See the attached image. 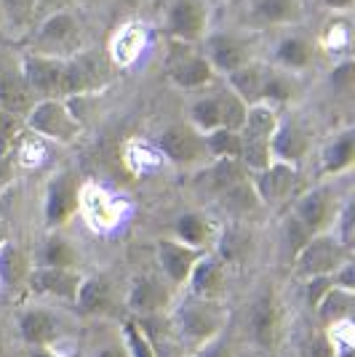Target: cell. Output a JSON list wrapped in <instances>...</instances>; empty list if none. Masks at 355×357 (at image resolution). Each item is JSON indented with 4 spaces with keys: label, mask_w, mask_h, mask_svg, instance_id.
Masks as SVG:
<instances>
[{
    "label": "cell",
    "mask_w": 355,
    "mask_h": 357,
    "mask_svg": "<svg viewBox=\"0 0 355 357\" xmlns=\"http://www.w3.org/2000/svg\"><path fill=\"white\" fill-rule=\"evenodd\" d=\"M83 43H86V35H83L80 19L73 14V8H61V11L41 16L32 24V38L27 51L67 59V56L78 54L80 48H86Z\"/></svg>",
    "instance_id": "cell-1"
},
{
    "label": "cell",
    "mask_w": 355,
    "mask_h": 357,
    "mask_svg": "<svg viewBox=\"0 0 355 357\" xmlns=\"http://www.w3.org/2000/svg\"><path fill=\"white\" fill-rule=\"evenodd\" d=\"M113 77V61L96 48H80L78 54L64 59L61 70V99L89 96L102 91Z\"/></svg>",
    "instance_id": "cell-2"
},
{
    "label": "cell",
    "mask_w": 355,
    "mask_h": 357,
    "mask_svg": "<svg viewBox=\"0 0 355 357\" xmlns=\"http://www.w3.org/2000/svg\"><path fill=\"white\" fill-rule=\"evenodd\" d=\"M163 70L166 77L182 91H206L217 75L211 70L201 43H182V40H168Z\"/></svg>",
    "instance_id": "cell-3"
},
{
    "label": "cell",
    "mask_w": 355,
    "mask_h": 357,
    "mask_svg": "<svg viewBox=\"0 0 355 357\" xmlns=\"http://www.w3.org/2000/svg\"><path fill=\"white\" fill-rule=\"evenodd\" d=\"M24 128L51 142L73 144L83 131V123L67 107V99H35L30 112L24 115Z\"/></svg>",
    "instance_id": "cell-4"
},
{
    "label": "cell",
    "mask_w": 355,
    "mask_h": 357,
    "mask_svg": "<svg viewBox=\"0 0 355 357\" xmlns=\"http://www.w3.org/2000/svg\"><path fill=\"white\" fill-rule=\"evenodd\" d=\"M174 326H177L182 342L201 347L203 342L214 339L217 333L224 331V314L219 312L217 301L190 296L184 304H179L174 312Z\"/></svg>",
    "instance_id": "cell-5"
},
{
    "label": "cell",
    "mask_w": 355,
    "mask_h": 357,
    "mask_svg": "<svg viewBox=\"0 0 355 357\" xmlns=\"http://www.w3.org/2000/svg\"><path fill=\"white\" fill-rule=\"evenodd\" d=\"M347 256L350 251L342 248V243L331 232H318L302 245V251L291 259V264L296 275L307 280L312 275H331Z\"/></svg>",
    "instance_id": "cell-6"
},
{
    "label": "cell",
    "mask_w": 355,
    "mask_h": 357,
    "mask_svg": "<svg viewBox=\"0 0 355 357\" xmlns=\"http://www.w3.org/2000/svg\"><path fill=\"white\" fill-rule=\"evenodd\" d=\"M158 152L168 163L184 165V168L206 163L211 158L203 134L198 128H193L190 123H174V126L163 128L161 136H158Z\"/></svg>",
    "instance_id": "cell-7"
},
{
    "label": "cell",
    "mask_w": 355,
    "mask_h": 357,
    "mask_svg": "<svg viewBox=\"0 0 355 357\" xmlns=\"http://www.w3.org/2000/svg\"><path fill=\"white\" fill-rule=\"evenodd\" d=\"M208 32V3L206 0H174L166 14L168 40L201 43Z\"/></svg>",
    "instance_id": "cell-8"
},
{
    "label": "cell",
    "mask_w": 355,
    "mask_h": 357,
    "mask_svg": "<svg viewBox=\"0 0 355 357\" xmlns=\"http://www.w3.org/2000/svg\"><path fill=\"white\" fill-rule=\"evenodd\" d=\"M211 70L217 75H230L246 61H252V43L236 32H206L201 40Z\"/></svg>",
    "instance_id": "cell-9"
},
{
    "label": "cell",
    "mask_w": 355,
    "mask_h": 357,
    "mask_svg": "<svg viewBox=\"0 0 355 357\" xmlns=\"http://www.w3.org/2000/svg\"><path fill=\"white\" fill-rule=\"evenodd\" d=\"M19 64H22V75H24V80H27V86H30L35 99H61L64 59L24 51L19 56Z\"/></svg>",
    "instance_id": "cell-10"
},
{
    "label": "cell",
    "mask_w": 355,
    "mask_h": 357,
    "mask_svg": "<svg viewBox=\"0 0 355 357\" xmlns=\"http://www.w3.org/2000/svg\"><path fill=\"white\" fill-rule=\"evenodd\" d=\"M296 181H299V165L283 163V160H270V165L252 174L254 192L262 206L286 203L296 190Z\"/></svg>",
    "instance_id": "cell-11"
},
{
    "label": "cell",
    "mask_w": 355,
    "mask_h": 357,
    "mask_svg": "<svg viewBox=\"0 0 355 357\" xmlns=\"http://www.w3.org/2000/svg\"><path fill=\"white\" fill-rule=\"evenodd\" d=\"M337 211H340V206H337L334 190L328 184H318V187H312V190H307L305 195L296 197L291 213L310 229L312 235H318V232H328L331 229Z\"/></svg>",
    "instance_id": "cell-12"
},
{
    "label": "cell",
    "mask_w": 355,
    "mask_h": 357,
    "mask_svg": "<svg viewBox=\"0 0 355 357\" xmlns=\"http://www.w3.org/2000/svg\"><path fill=\"white\" fill-rule=\"evenodd\" d=\"M78 203H80V184L75 174L61 171L48 181L43 203V216L48 227H61L78 213Z\"/></svg>",
    "instance_id": "cell-13"
},
{
    "label": "cell",
    "mask_w": 355,
    "mask_h": 357,
    "mask_svg": "<svg viewBox=\"0 0 355 357\" xmlns=\"http://www.w3.org/2000/svg\"><path fill=\"white\" fill-rule=\"evenodd\" d=\"M305 14V0H246V27H294Z\"/></svg>",
    "instance_id": "cell-14"
},
{
    "label": "cell",
    "mask_w": 355,
    "mask_h": 357,
    "mask_svg": "<svg viewBox=\"0 0 355 357\" xmlns=\"http://www.w3.org/2000/svg\"><path fill=\"white\" fill-rule=\"evenodd\" d=\"M227 264L214 251H206L195 261L193 272L187 278L190 285V296L206 298V301H219L227 291Z\"/></svg>",
    "instance_id": "cell-15"
},
{
    "label": "cell",
    "mask_w": 355,
    "mask_h": 357,
    "mask_svg": "<svg viewBox=\"0 0 355 357\" xmlns=\"http://www.w3.org/2000/svg\"><path fill=\"white\" fill-rule=\"evenodd\" d=\"M249 331H252V342L259 349H273L278 342V331H281V310H278V298L273 294V288L262 291L252 301L249 310Z\"/></svg>",
    "instance_id": "cell-16"
},
{
    "label": "cell",
    "mask_w": 355,
    "mask_h": 357,
    "mask_svg": "<svg viewBox=\"0 0 355 357\" xmlns=\"http://www.w3.org/2000/svg\"><path fill=\"white\" fill-rule=\"evenodd\" d=\"M32 105H35V96L22 75L19 59L0 54V107L24 118Z\"/></svg>",
    "instance_id": "cell-17"
},
{
    "label": "cell",
    "mask_w": 355,
    "mask_h": 357,
    "mask_svg": "<svg viewBox=\"0 0 355 357\" xmlns=\"http://www.w3.org/2000/svg\"><path fill=\"white\" fill-rule=\"evenodd\" d=\"M270 152H273V160L299 165L310 152L307 128L294 118H281L275 126V134L270 139Z\"/></svg>",
    "instance_id": "cell-18"
},
{
    "label": "cell",
    "mask_w": 355,
    "mask_h": 357,
    "mask_svg": "<svg viewBox=\"0 0 355 357\" xmlns=\"http://www.w3.org/2000/svg\"><path fill=\"white\" fill-rule=\"evenodd\" d=\"M203 248H193L184 245L177 238H163L158 240V264H161L166 280L174 285H184L190 272H193L195 261L203 256Z\"/></svg>",
    "instance_id": "cell-19"
},
{
    "label": "cell",
    "mask_w": 355,
    "mask_h": 357,
    "mask_svg": "<svg viewBox=\"0 0 355 357\" xmlns=\"http://www.w3.org/2000/svg\"><path fill=\"white\" fill-rule=\"evenodd\" d=\"M80 272L67 267H38L27 272V285L32 294H43V296H57L73 301L80 285Z\"/></svg>",
    "instance_id": "cell-20"
},
{
    "label": "cell",
    "mask_w": 355,
    "mask_h": 357,
    "mask_svg": "<svg viewBox=\"0 0 355 357\" xmlns=\"http://www.w3.org/2000/svg\"><path fill=\"white\" fill-rule=\"evenodd\" d=\"M59 317L43 310V307H30V310H24L19 314V336H22L24 344H30L32 349L54 344L59 339Z\"/></svg>",
    "instance_id": "cell-21"
},
{
    "label": "cell",
    "mask_w": 355,
    "mask_h": 357,
    "mask_svg": "<svg viewBox=\"0 0 355 357\" xmlns=\"http://www.w3.org/2000/svg\"><path fill=\"white\" fill-rule=\"evenodd\" d=\"M273 59H275V67L283 73H305L315 59V43L305 35L289 32L278 40Z\"/></svg>",
    "instance_id": "cell-22"
},
{
    "label": "cell",
    "mask_w": 355,
    "mask_h": 357,
    "mask_svg": "<svg viewBox=\"0 0 355 357\" xmlns=\"http://www.w3.org/2000/svg\"><path fill=\"white\" fill-rule=\"evenodd\" d=\"M129 310L133 314H142V317H150L155 314L158 310L166 307L168 301V291L163 280L152 278V275H139L131 280V288H129Z\"/></svg>",
    "instance_id": "cell-23"
},
{
    "label": "cell",
    "mask_w": 355,
    "mask_h": 357,
    "mask_svg": "<svg viewBox=\"0 0 355 357\" xmlns=\"http://www.w3.org/2000/svg\"><path fill=\"white\" fill-rule=\"evenodd\" d=\"M78 211H83V216L94 227H113V224H118V216H120L118 200L113 195L104 192L102 187H96V184H83L80 187Z\"/></svg>",
    "instance_id": "cell-24"
},
{
    "label": "cell",
    "mask_w": 355,
    "mask_h": 357,
    "mask_svg": "<svg viewBox=\"0 0 355 357\" xmlns=\"http://www.w3.org/2000/svg\"><path fill=\"white\" fill-rule=\"evenodd\" d=\"M73 304L83 314H107L113 310V283L102 278V275H86L80 278L78 294H75Z\"/></svg>",
    "instance_id": "cell-25"
},
{
    "label": "cell",
    "mask_w": 355,
    "mask_h": 357,
    "mask_svg": "<svg viewBox=\"0 0 355 357\" xmlns=\"http://www.w3.org/2000/svg\"><path fill=\"white\" fill-rule=\"evenodd\" d=\"M265 75H267V64L252 59V61H246L243 67H238L236 73L224 75V83L236 91L246 105H256V102H262Z\"/></svg>",
    "instance_id": "cell-26"
},
{
    "label": "cell",
    "mask_w": 355,
    "mask_h": 357,
    "mask_svg": "<svg viewBox=\"0 0 355 357\" xmlns=\"http://www.w3.org/2000/svg\"><path fill=\"white\" fill-rule=\"evenodd\" d=\"M217 248H214V253L222 259L227 267H240L249 256H252V248H254V240L252 235L243 229V227H238V224H233V227H227V229H222L219 235H217Z\"/></svg>",
    "instance_id": "cell-27"
},
{
    "label": "cell",
    "mask_w": 355,
    "mask_h": 357,
    "mask_svg": "<svg viewBox=\"0 0 355 357\" xmlns=\"http://www.w3.org/2000/svg\"><path fill=\"white\" fill-rule=\"evenodd\" d=\"M355 304V291L340 288V285H331L324 294V298L315 304V314H318V326H331V323H340V320H350Z\"/></svg>",
    "instance_id": "cell-28"
},
{
    "label": "cell",
    "mask_w": 355,
    "mask_h": 357,
    "mask_svg": "<svg viewBox=\"0 0 355 357\" xmlns=\"http://www.w3.org/2000/svg\"><path fill=\"white\" fill-rule=\"evenodd\" d=\"M174 238L179 243H184V245H193V248H203L206 251V243L214 240V224L203 213L187 211L174 224Z\"/></svg>",
    "instance_id": "cell-29"
},
{
    "label": "cell",
    "mask_w": 355,
    "mask_h": 357,
    "mask_svg": "<svg viewBox=\"0 0 355 357\" xmlns=\"http://www.w3.org/2000/svg\"><path fill=\"white\" fill-rule=\"evenodd\" d=\"M353 160H355V134L347 128V131H342L324 149V174L326 176H340L345 171H350Z\"/></svg>",
    "instance_id": "cell-30"
},
{
    "label": "cell",
    "mask_w": 355,
    "mask_h": 357,
    "mask_svg": "<svg viewBox=\"0 0 355 357\" xmlns=\"http://www.w3.org/2000/svg\"><path fill=\"white\" fill-rule=\"evenodd\" d=\"M145 48V30L139 24H126L123 30L115 35L113 48H110V61L118 67H129L136 61V56Z\"/></svg>",
    "instance_id": "cell-31"
},
{
    "label": "cell",
    "mask_w": 355,
    "mask_h": 357,
    "mask_svg": "<svg viewBox=\"0 0 355 357\" xmlns=\"http://www.w3.org/2000/svg\"><path fill=\"white\" fill-rule=\"evenodd\" d=\"M190 126L198 128L201 134H208L214 128H222V107H219L217 89L206 91L203 96H198L193 105H190Z\"/></svg>",
    "instance_id": "cell-32"
},
{
    "label": "cell",
    "mask_w": 355,
    "mask_h": 357,
    "mask_svg": "<svg viewBox=\"0 0 355 357\" xmlns=\"http://www.w3.org/2000/svg\"><path fill=\"white\" fill-rule=\"evenodd\" d=\"M27 259L24 253L16 248L11 240H3L0 243V285L3 288H16L19 283L27 280Z\"/></svg>",
    "instance_id": "cell-33"
},
{
    "label": "cell",
    "mask_w": 355,
    "mask_h": 357,
    "mask_svg": "<svg viewBox=\"0 0 355 357\" xmlns=\"http://www.w3.org/2000/svg\"><path fill=\"white\" fill-rule=\"evenodd\" d=\"M249 176H252L249 168L238 158H214V163L208 168V184H211L214 192H224L227 187H233V184Z\"/></svg>",
    "instance_id": "cell-34"
},
{
    "label": "cell",
    "mask_w": 355,
    "mask_h": 357,
    "mask_svg": "<svg viewBox=\"0 0 355 357\" xmlns=\"http://www.w3.org/2000/svg\"><path fill=\"white\" fill-rule=\"evenodd\" d=\"M222 195V206L230 213H236V216H246V213H254V211L259 208L262 203H259V197L254 192V184H252V176L243 178V181H238L233 187H227Z\"/></svg>",
    "instance_id": "cell-35"
},
{
    "label": "cell",
    "mask_w": 355,
    "mask_h": 357,
    "mask_svg": "<svg viewBox=\"0 0 355 357\" xmlns=\"http://www.w3.org/2000/svg\"><path fill=\"white\" fill-rule=\"evenodd\" d=\"M41 267L78 269V251L73 248V243L61 238V235H51L43 243V251H41Z\"/></svg>",
    "instance_id": "cell-36"
},
{
    "label": "cell",
    "mask_w": 355,
    "mask_h": 357,
    "mask_svg": "<svg viewBox=\"0 0 355 357\" xmlns=\"http://www.w3.org/2000/svg\"><path fill=\"white\" fill-rule=\"evenodd\" d=\"M123 339H126V347H123V349H126L129 357H158L155 344L150 339L147 328H145L142 320H136V317L126 320V326H123Z\"/></svg>",
    "instance_id": "cell-37"
},
{
    "label": "cell",
    "mask_w": 355,
    "mask_h": 357,
    "mask_svg": "<svg viewBox=\"0 0 355 357\" xmlns=\"http://www.w3.org/2000/svg\"><path fill=\"white\" fill-rule=\"evenodd\" d=\"M289 75L291 73H283V70L267 67L265 89H262V102H267V105H273V107H281L294 96V83H291Z\"/></svg>",
    "instance_id": "cell-38"
},
{
    "label": "cell",
    "mask_w": 355,
    "mask_h": 357,
    "mask_svg": "<svg viewBox=\"0 0 355 357\" xmlns=\"http://www.w3.org/2000/svg\"><path fill=\"white\" fill-rule=\"evenodd\" d=\"M217 96H219V107H222V128L240 131V126H243V120H246V109H249V105H246V102H243L227 83L217 89Z\"/></svg>",
    "instance_id": "cell-39"
},
{
    "label": "cell",
    "mask_w": 355,
    "mask_h": 357,
    "mask_svg": "<svg viewBox=\"0 0 355 357\" xmlns=\"http://www.w3.org/2000/svg\"><path fill=\"white\" fill-rule=\"evenodd\" d=\"M206 139V149L214 158H238L240 155V131H233V128H214L203 134Z\"/></svg>",
    "instance_id": "cell-40"
},
{
    "label": "cell",
    "mask_w": 355,
    "mask_h": 357,
    "mask_svg": "<svg viewBox=\"0 0 355 357\" xmlns=\"http://www.w3.org/2000/svg\"><path fill=\"white\" fill-rule=\"evenodd\" d=\"M3 8V22L11 27H32L38 22L35 14V0H0Z\"/></svg>",
    "instance_id": "cell-41"
},
{
    "label": "cell",
    "mask_w": 355,
    "mask_h": 357,
    "mask_svg": "<svg viewBox=\"0 0 355 357\" xmlns=\"http://www.w3.org/2000/svg\"><path fill=\"white\" fill-rule=\"evenodd\" d=\"M355 211H353V203L347 200L345 206H340V211H337V216H334V224H331V235L340 240L342 248H347V251H353V240H355Z\"/></svg>",
    "instance_id": "cell-42"
},
{
    "label": "cell",
    "mask_w": 355,
    "mask_h": 357,
    "mask_svg": "<svg viewBox=\"0 0 355 357\" xmlns=\"http://www.w3.org/2000/svg\"><path fill=\"white\" fill-rule=\"evenodd\" d=\"M310 238H312L310 229L299 222L294 213H289V216H286V224H283V243H286L289 259H294L296 253L302 251V245H305Z\"/></svg>",
    "instance_id": "cell-43"
},
{
    "label": "cell",
    "mask_w": 355,
    "mask_h": 357,
    "mask_svg": "<svg viewBox=\"0 0 355 357\" xmlns=\"http://www.w3.org/2000/svg\"><path fill=\"white\" fill-rule=\"evenodd\" d=\"M22 131H24V118L0 107V155H6L14 147V142L19 139Z\"/></svg>",
    "instance_id": "cell-44"
},
{
    "label": "cell",
    "mask_w": 355,
    "mask_h": 357,
    "mask_svg": "<svg viewBox=\"0 0 355 357\" xmlns=\"http://www.w3.org/2000/svg\"><path fill=\"white\" fill-rule=\"evenodd\" d=\"M318 328H321V331H310L305 344H302L305 357H337L334 355V347H331L328 336H326V328L324 326H318Z\"/></svg>",
    "instance_id": "cell-45"
},
{
    "label": "cell",
    "mask_w": 355,
    "mask_h": 357,
    "mask_svg": "<svg viewBox=\"0 0 355 357\" xmlns=\"http://www.w3.org/2000/svg\"><path fill=\"white\" fill-rule=\"evenodd\" d=\"M331 285H334L331 275H312V278L305 280V298H307V307L310 310H315V304L324 298V294Z\"/></svg>",
    "instance_id": "cell-46"
},
{
    "label": "cell",
    "mask_w": 355,
    "mask_h": 357,
    "mask_svg": "<svg viewBox=\"0 0 355 357\" xmlns=\"http://www.w3.org/2000/svg\"><path fill=\"white\" fill-rule=\"evenodd\" d=\"M324 45L328 51H334V48H347V45H350V27H347V22H334Z\"/></svg>",
    "instance_id": "cell-47"
},
{
    "label": "cell",
    "mask_w": 355,
    "mask_h": 357,
    "mask_svg": "<svg viewBox=\"0 0 355 357\" xmlns=\"http://www.w3.org/2000/svg\"><path fill=\"white\" fill-rule=\"evenodd\" d=\"M224 349H227V339H224V331H222L214 339H208L201 347H195L193 357H224Z\"/></svg>",
    "instance_id": "cell-48"
},
{
    "label": "cell",
    "mask_w": 355,
    "mask_h": 357,
    "mask_svg": "<svg viewBox=\"0 0 355 357\" xmlns=\"http://www.w3.org/2000/svg\"><path fill=\"white\" fill-rule=\"evenodd\" d=\"M331 86L340 91H347L353 86V61H342L340 67H334V73H331Z\"/></svg>",
    "instance_id": "cell-49"
},
{
    "label": "cell",
    "mask_w": 355,
    "mask_h": 357,
    "mask_svg": "<svg viewBox=\"0 0 355 357\" xmlns=\"http://www.w3.org/2000/svg\"><path fill=\"white\" fill-rule=\"evenodd\" d=\"M70 6H73V0H35V14L41 19V16L61 11V8H70Z\"/></svg>",
    "instance_id": "cell-50"
},
{
    "label": "cell",
    "mask_w": 355,
    "mask_h": 357,
    "mask_svg": "<svg viewBox=\"0 0 355 357\" xmlns=\"http://www.w3.org/2000/svg\"><path fill=\"white\" fill-rule=\"evenodd\" d=\"M11 176H14V160H11V155L6 152V155H0V192L8 187Z\"/></svg>",
    "instance_id": "cell-51"
},
{
    "label": "cell",
    "mask_w": 355,
    "mask_h": 357,
    "mask_svg": "<svg viewBox=\"0 0 355 357\" xmlns=\"http://www.w3.org/2000/svg\"><path fill=\"white\" fill-rule=\"evenodd\" d=\"M318 3L328 11H337V14H345V11L353 8V0H318Z\"/></svg>",
    "instance_id": "cell-52"
},
{
    "label": "cell",
    "mask_w": 355,
    "mask_h": 357,
    "mask_svg": "<svg viewBox=\"0 0 355 357\" xmlns=\"http://www.w3.org/2000/svg\"><path fill=\"white\" fill-rule=\"evenodd\" d=\"M94 357H129L123 347H102Z\"/></svg>",
    "instance_id": "cell-53"
},
{
    "label": "cell",
    "mask_w": 355,
    "mask_h": 357,
    "mask_svg": "<svg viewBox=\"0 0 355 357\" xmlns=\"http://www.w3.org/2000/svg\"><path fill=\"white\" fill-rule=\"evenodd\" d=\"M30 357H59V355H51L48 349H43V347H38V349H35V352H32Z\"/></svg>",
    "instance_id": "cell-54"
},
{
    "label": "cell",
    "mask_w": 355,
    "mask_h": 357,
    "mask_svg": "<svg viewBox=\"0 0 355 357\" xmlns=\"http://www.w3.org/2000/svg\"><path fill=\"white\" fill-rule=\"evenodd\" d=\"M3 240H8V232H6V227L0 222V243H3Z\"/></svg>",
    "instance_id": "cell-55"
},
{
    "label": "cell",
    "mask_w": 355,
    "mask_h": 357,
    "mask_svg": "<svg viewBox=\"0 0 355 357\" xmlns=\"http://www.w3.org/2000/svg\"><path fill=\"white\" fill-rule=\"evenodd\" d=\"M0 357H6V344H3V336H0Z\"/></svg>",
    "instance_id": "cell-56"
},
{
    "label": "cell",
    "mask_w": 355,
    "mask_h": 357,
    "mask_svg": "<svg viewBox=\"0 0 355 357\" xmlns=\"http://www.w3.org/2000/svg\"><path fill=\"white\" fill-rule=\"evenodd\" d=\"M3 24H6V22H3V8H0V30H3Z\"/></svg>",
    "instance_id": "cell-57"
}]
</instances>
